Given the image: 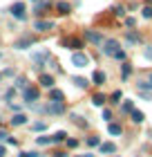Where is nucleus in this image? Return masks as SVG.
Listing matches in <instances>:
<instances>
[{"mask_svg":"<svg viewBox=\"0 0 152 157\" xmlns=\"http://www.w3.org/2000/svg\"><path fill=\"white\" fill-rule=\"evenodd\" d=\"M27 9H25V2H13L11 7H9V13L13 18H18V20H25L27 18V13H25Z\"/></svg>","mask_w":152,"mask_h":157,"instance_id":"1","label":"nucleus"},{"mask_svg":"<svg viewBox=\"0 0 152 157\" xmlns=\"http://www.w3.org/2000/svg\"><path fill=\"white\" fill-rule=\"evenodd\" d=\"M23 99H25V103H36L38 101V88H32V85H27V88L23 90Z\"/></svg>","mask_w":152,"mask_h":157,"instance_id":"2","label":"nucleus"},{"mask_svg":"<svg viewBox=\"0 0 152 157\" xmlns=\"http://www.w3.org/2000/svg\"><path fill=\"white\" fill-rule=\"evenodd\" d=\"M87 63H90L87 54H83V52H74V54H72V65H74V67H85Z\"/></svg>","mask_w":152,"mask_h":157,"instance_id":"3","label":"nucleus"},{"mask_svg":"<svg viewBox=\"0 0 152 157\" xmlns=\"http://www.w3.org/2000/svg\"><path fill=\"white\" fill-rule=\"evenodd\" d=\"M119 47H121V45H119V40L110 38V40H103V47H101V49H103V54H105V56H114V52H117Z\"/></svg>","mask_w":152,"mask_h":157,"instance_id":"4","label":"nucleus"},{"mask_svg":"<svg viewBox=\"0 0 152 157\" xmlns=\"http://www.w3.org/2000/svg\"><path fill=\"white\" fill-rule=\"evenodd\" d=\"M85 38L94 45H103V34L96 32V29H85Z\"/></svg>","mask_w":152,"mask_h":157,"instance_id":"5","label":"nucleus"},{"mask_svg":"<svg viewBox=\"0 0 152 157\" xmlns=\"http://www.w3.org/2000/svg\"><path fill=\"white\" fill-rule=\"evenodd\" d=\"M47 112H49V115H63V112H65V103L63 101H52L47 105Z\"/></svg>","mask_w":152,"mask_h":157,"instance_id":"6","label":"nucleus"},{"mask_svg":"<svg viewBox=\"0 0 152 157\" xmlns=\"http://www.w3.org/2000/svg\"><path fill=\"white\" fill-rule=\"evenodd\" d=\"M34 43H36L34 36H25V38H20V40L13 43V47H16V49H27V47H32Z\"/></svg>","mask_w":152,"mask_h":157,"instance_id":"7","label":"nucleus"},{"mask_svg":"<svg viewBox=\"0 0 152 157\" xmlns=\"http://www.w3.org/2000/svg\"><path fill=\"white\" fill-rule=\"evenodd\" d=\"M52 27H54L52 20H36L34 23V29H38V32H49Z\"/></svg>","mask_w":152,"mask_h":157,"instance_id":"8","label":"nucleus"},{"mask_svg":"<svg viewBox=\"0 0 152 157\" xmlns=\"http://www.w3.org/2000/svg\"><path fill=\"white\" fill-rule=\"evenodd\" d=\"M32 59H34V63H36V65H43V63H45L47 59H49V52H36L34 56H32Z\"/></svg>","mask_w":152,"mask_h":157,"instance_id":"9","label":"nucleus"},{"mask_svg":"<svg viewBox=\"0 0 152 157\" xmlns=\"http://www.w3.org/2000/svg\"><path fill=\"white\" fill-rule=\"evenodd\" d=\"M65 45H67L69 49H76V52H78V49L83 47V40L81 38H67V40H65Z\"/></svg>","mask_w":152,"mask_h":157,"instance_id":"10","label":"nucleus"},{"mask_svg":"<svg viewBox=\"0 0 152 157\" xmlns=\"http://www.w3.org/2000/svg\"><path fill=\"white\" fill-rule=\"evenodd\" d=\"M27 124V115H23V112H16V115L11 117V126H23Z\"/></svg>","mask_w":152,"mask_h":157,"instance_id":"11","label":"nucleus"},{"mask_svg":"<svg viewBox=\"0 0 152 157\" xmlns=\"http://www.w3.org/2000/svg\"><path fill=\"white\" fill-rule=\"evenodd\" d=\"M40 85H43V88H49V90H52V88H54V76L40 74Z\"/></svg>","mask_w":152,"mask_h":157,"instance_id":"12","label":"nucleus"},{"mask_svg":"<svg viewBox=\"0 0 152 157\" xmlns=\"http://www.w3.org/2000/svg\"><path fill=\"white\" fill-rule=\"evenodd\" d=\"M101 153H105V155H112V153H117V146H114L112 141H105V144H101Z\"/></svg>","mask_w":152,"mask_h":157,"instance_id":"13","label":"nucleus"},{"mask_svg":"<svg viewBox=\"0 0 152 157\" xmlns=\"http://www.w3.org/2000/svg\"><path fill=\"white\" fill-rule=\"evenodd\" d=\"M63 99H65V94L61 90H56V88L49 90V101H63Z\"/></svg>","mask_w":152,"mask_h":157,"instance_id":"14","label":"nucleus"},{"mask_svg":"<svg viewBox=\"0 0 152 157\" xmlns=\"http://www.w3.org/2000/svg\"><path fill=\"white\" fill-rule=\"evenodd\" d=\"M92 81H94V85H103L105 83V74L101 72V70H96V72L92 74Z\"/></svg>","mask_w":152,"mask_h":157,"instance_id":"15","label":"nucleus"},{"mask_svg":"<svg viewBox=\"0 0 152 157\" xmlns=\"http://www.w3.org/2000/svg\"><path fill=\"white\" fill-rule=\"evenodd\" d=\"M125 40H128V43H132V45H136V43L141 40V36H139L136 32H130V29H128V32H125Z\"/></svg>","mask_w":152,"mask_h":157,"instance_id":"16","label":"nucleus"},{"mask_svg":"<svg viewBox=\"0 0 152 157\" xmlns=\"http://www.w3.org/2000/svg\"><path fill=\"white\" fill-rule=\"evenodd\" d=\"M130 115H132V121H134V124H143V121H146V115H143L141 110H132Z\"/></svg>","mask_w":152,"mask_h":157,"instance_id":"17","label":"nucleus"},{"mask_svg":"<svg viewBox=\"0 0 152 157\" xmlns=\"http://www.w3.org/2000/svg\"><path fill=\"white\" fill-rule=\"evenodd\" d=\"M52 141H54V144H61V141H67V132H65V130H58V132H56L54 137H52Z\"/></svg>","mask_w":152,"mask_h":157,"instance_id":"18","label":"nucleus"},{"mask_svg":"<svg viewBox=\"0 0 152 157\" xmlns=\"http://www.w3.org/2000/svg\"><path fill=\"white\" fill-rule=\"evenodd\" d=\"M107 132L117 137V135H121V132H123V128H121V124H110V126H107Z\"/></svg>","mask_w":152,"mask_h":157,"instance_id":"19","label":"nucleus"},{"mask_svg":"<svg viewBox=\"0 0 152 157\" xmlns=\"http://www.w3.org/2000/svg\"><path fill=\"white\" fill-rule=\"evenodd\" d=\"M36 144H38V146H49V144H54V141H52V137L43 135V137H36Z\"/></svg>","mask_w":152,"mask_h":157,"instance_id":"20","label":"nucleus"},{"mask_svg":"<svg viewBox=\"0 0 152 157\" xmlns=\"http://www.w3.org/2000/svg\"><path fill=\"white\" fill-rule=\"evenodd\" d=\"M136 85H139V90H143L146 94H150V90H152V83L150 81H139Z\"/></svg>","mask_w":152,"mask_h":157,"instance_id":"21","label":"nucleus"},{"mask_svg":"<svg viewBox=\"0 0 152 157\" xmlns=\"http://www.w3.org/2000/svg\"><path fill=\"white\" fill-rule=\"evenodd\" d=\"M74 85H76V88H87L90 81H87V78H81V76H74Z\"/></svg>","mask_w":152,"mask_h":157,"instance_id":"22","label":"nucleus"},{"mask_svg":"<svg viewBox=\"0 0 152 157\" xmlns=\"http://www.w3.org/2000/svg\"><path fill=\"white\" fill-rule=\"evenodd\" d=\"M56 9H58V13H63V16H65V13H69L72 7H69L67 2H58V5H56Z\"/></svg>","mask_w":152,"mask_h":157,"instance_id":"23","label":"nucleus"},{"mask_svg":"<svg viewBox=\"0 0 152 157\" xmlns=\"http://www.w3.org/2000/svg\"><path fill=\"white\" fill-rule=\"evenodd\" d=\"M45 128H47V124H45V121H36V124L32 126V130H34V132H43Z\"/></svg>","mask_w":152,"mask_h":157,"instance_id":"24","label":"nucleus"},{"mask_svg":"<svg viewBox=\"0 0 152 157\" xmlns=\"http://www.w3.org/2000/svg\"><path fill=\"white\" fill-rule=\"evenodd\" d=\"M112 13H114V16H125V7H123V5L112 7Z\"/></svg>","mask_w":152,"mask_h":157,"instance_id":"25","label":"nucleus"},{"mask_svg":"<svg viewBox=\"0 0 152 157\" xmlns=\"http://www.w3.org/2000/svg\"><path fill=\"white\" fill-rule=\"evenodd\" d=\"M47 7H49V2H40V5L34 9V13H36V16H40V13H45V9H47Z\"/></svg>","mask_w":152,"mask_h":157,"instance_id":"26","label":"nucleus"},{"mask_svg":"<svg viewBox=\"0 0 152 157\" xmlns=\"http://www.w3.org/2000/svg\"><path fill=\"white\" fill-rule=\"evenodd\" d=\"M16 88H18V90H25V88H27V78H25V76H18V78H16Z\"/></svg>","mask_w":152,"mask_h":157,"instance_id":"27","label":"nucleus"},{"mask_svg":"<svg viewBox=\"0 0 152 157\" xmlns=\"http://www.w3.org/2000/svg\"><path fill=\"white\" fill-rule=\"evenodd\" d=\"M92 103H94V105H103V103H105V97H103V94H94V97H92Z\"/></svg>","mask_w":152,"mask_h":157,"instance_id":"28","label":"nucleus"},{"mask_svg":"<svg viewBox=\"0 0 152 157\" xmlns=\"http://www.w3.org/2000/svg\"><path fill=\"white\" fill-rule=\"evenodd\" d=\"M121 70H123V78H128L130 74H132V65H130V63H123Z\"/></svg>","mask_w":152,"mask_h":157,"instance_id":"29","label":"nucleus"},{"mask_svg":"<svg viewBox=\"0 0 152 157\" xmlns=\"http://www.w3.org/2000/svg\"><path fill=\"white\" fill-rule=\"evenodd\" d=\"M114 59H117V61H125V52H123V49L119 47L117 52H114Z\"/></svg>","mask_w":152,"mask_h":157,"instance_id":"30","label":"nucleus"},{"mask_svg":"<svg viewBox=\"0 0 152 157\" xmlns=\"http://www.w3.org/2000/svg\"><path fill=\"white\" fill-rule=\"evenodd\" d=\"M121 110H123V112H132V110H134V108H132V101H123Z\"/></svg>","mask_w":152,"mask_h":157,"instance_id":"31","label":"nucleus"},{"mask_svg":"<svg viewBox=\"0 0 152 157\" xmlns=\"http://www.w3.org/2000/svg\"><path fill=\"white\" fill-rule=\"evenodd\" d=\"M112 103H121V90H117V92H112Z\"/></svg>","mask_w":152,"mask_h":157,"instance_id":"32","label":"nucleus"},{"mask_svg":"<svg viewBox=\"0 0 152 157\" xmlns=\"http://www.w3.org/2000/svg\"><path fill=\"white\" fill-rule=\"evenodd\" d=\"M87 144L90 146H101V139L98 137H87Z\"/></svg>","mask_w":152,"mask_h":157,"instance_id":"33","label":"nucleus"},{"mask_svg":"<svg viewBox=\"0 0 152 157\" xmlns=\"http://www.w3.org/2000/svg\"><path fill=\"white\" fill-rule=\"evenodd\" d=\"M143 56H146L148 61H152V45H148L146 49H143Z\"/></svg>","mask_w":152,"mask_h":157,"instance_id":"34","label":"nucleus"},{"mask_svg":"<svg viewBox=\"0 0 152 157\" xmlns=\"http://www.w3.org/2000/svg\"><path fill=\"white\" fill-rule=\"evenodd\" d=\"M143 18H152V7H143Z\"/></svg>","mask_w":152,"mask_h":157,"instance_id":"35","label":"nucleus"},{"mask_svg":"<svg viewBox=\"0 0 152 157\" xmlns=\"http://www.w3.org/2000/svg\"><path fill=\"white\" fill-rule=\"evenodd\" d=\"M13 94H16V88H9V90H7V101L13 99Z\"/></svg>","mask_w":152,"mask_h":157,"instance_id":"36","label":"nucleus"},{"mask_svg":"<svg viewBox=\"0 0 152 157\" xmlns=\"http://www.w3.org/2000/svg\"><path fill=\"white\" fill-rule=\"evenodd\" d=\"M103 119H105V121H110V119H112V112H110V110H107V108L103 110Z\"/></svg>","mask_w":152,"mask_h":157,"instance_id":"37","label":"nucleus"},{"mask_svg":"<svg viewBox=\"0 0 152 157\" xmlns=\"http://www.w3.org/2000/svg\"><path fill=\"white\" fill-rule=\"evenodd\" d=\"M18 157H40V155L38 153H20Z\"/></svg>","mask_w":152,"mask_h":157,"instance_id":"38","label":"nucleus"},{"mask_svg":"<svg viewBox=\"0 0 152 157\" xmlns=\"http://www.w3.org/2000/svg\"><path fill=\"white\" fill-rule=\"evenodd\" d=\"M9 139V135H7V130H0V141H7Z\"/></svg>","mask_w":152,"mask_h":157,"instance_id":"39","label":"nucleus"},{"mask_svg":"<svg viewBox=\"0 0 152 157\" xmlns=\"http://www.w3.org/2000/svg\"><path fill=\"white\" fill-rule=\"evenodd\" d=\"M67 146H69V148H76L78 141H76V139H67Z\"/></svg>","mask_w":152,"mask_h":157,"instance_id":"40","label":"nucleus"},{"mask_svg":"<svg viewBox=\"0 0 152 157\" xmlns=\"http://www.w3.org/2000/svg\"><path fill=\"white\" fill-rule=\"evenodd\" d=\"M125 25H128V27H134V25H136V20H134V18H128V20H125Z\"/></svg>","mask_w":152,"mask_h":157,"instance_id":"41","label":"nucleus"},{"mask_svg":"<svg viewBox=\"0 0 152 157\" xmlns=\"http://www.w3.org/2000/svg\"><path fill=\"white\" fill-rule=\"evenodd\" d=\"M5 155H7V148H5V146H0V157H5Z\"/></svg>","mask_w":152,"mask_h":157,"instance_id":"42","label":"nucleus"},{"mask_svg":"<svg viewBox=\"0 0 152 157\" xmlns=\"http://www.w3.org/2000/svg\"><path fill=\"white\" fill-rule=\"evenodd\" d=\"M54 157H65V153H63V151H58V153H54Z\"/></svg>","mask_w":152,"mask_h":157,"instance_id":"43","label":"nucleus"},{"mask_svg":"<svg viewBox=\"0 0 152 157\" xmlns=\"http://www.w3.org/2000/svg\"><path fill=\"white\" fill-rule=\"evenodd\" d=\"M146 2H148V5H152V0H146Z\"/></svg>","mask_w":152,"mask_h":157,"instance_id":"44","label":"nucleus"},{"mask_svg":"<svg viewBox=\"0 0 152 157\" xmlns=\"http://www.w3.org/2000/svg\"><path fill=\"white\" fill-rule=\"evenodd\" d=\"M150 83H152V74H150Z\"/></svg>","mask_w":152,"mask_h":157,"instance_id":"45","label":"nucleus"},{"mask_svg":"<svg viewBox=\"0 0 152 157\" xmlns=\"http://www.w3.org/2000/svg\"><path fill=\"white\" fill-rule=\"evenodd\" d=\"M34 2H38V0H34Z\"/></svg>","mask_w":152,"mask_h":157,"instance_id":"46","label":"nucleus"},{"mask_svg":"<svg viewBox=\"0 0 152 157\" xmlns=\"http://www.w3.org/2000/svg\"><path fill=\"white\" fill-rule=\"evenodd\" d=\"M0 78H2V74H0Z\"/></svg>","mask_w":152,"mask_h":157,"instance_id":"47","label":"nucleus"},{"mask_svg":"<svg viewBox=\"0 0 152 157\" xmlns=\"http://www.w3.org/2000/svg\"><path fill=\"white\" fill-rule=\"evenodd\" d=\"M0 56H2V54H0Z\"/></svg>","mask_w":152,"mask_h":157,"instance_id":"48","label":"nucleus"}]
</instances>
